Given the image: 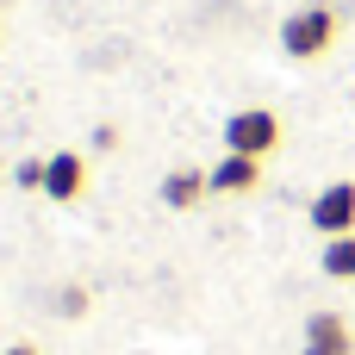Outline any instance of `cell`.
Returning <instances> with one entry per match:
<instances>
[{
    "label": "cell",
    "instance_id": "obj_1",
    "mask_svg": "<svg viewBox=\"0 0 355 355\" xmlns=\"http://www.w3.org/2000/svg\"><path fill=\"white\" fill-rule=\"evenodd\" d=\"M331 44H337V12H331V6H300V12H287V25H281V50H287V56L312 62V56H324Z\"/></svg>",
    "mask_w": 355,
    "mask_h": 355
},
{
    "label": "cell",
    "instance_id": "obj_2",
    "mask_svg": "<svg viewBox=\"0 0 355 355\" xmlns=\"http://www.w3.org/2000/svg\"><path fill=\"white\" fill-rule=\"evenodd\" d=\"M225 150L262 162L268 150H281V119H275L268 106H243V112H231V119H225Z\"/></svg>",
    "mask_w": 355,
    "mask_h": 355
},
{
    "label": "cell",
    "instance_id": "obj_3",
    "mask_svg": "<svg viewBox=\"0 0 355 355\" xmlns=\"http://www.w3.org/2000/svg\"><path fill=\"white\" fill-rule=\"evenodd\" d=\"M312 231L318 237H355V181H331L318 200H312Z\"/></svg>",
    "mask_w": 355,
    "mask_h": 355
},
{
    "label": "cell",
    "instance_id": "obj_4",
    "mask_svg": "<svg viewBox=\"0 0 355 355\" xmlns=\"http://www.w3.org/2000/svg\"><path fill=\"white\" fill-rule=\"evenodd\" d=\"M81 193H87V156H81V150L44 156V200L69 206V200H81Z\"/></svg>",
    "mask_w": 355,
    "mask_h": 355
},
{
    "label": "cell",
    "instance_id": "obj_5",
    "mask_svg": "<svg viewBox=\"0 0 355 355\" xmlns=\"http://www.w3.org/2000/svg\"><path fill=\"white\" fill-rule=\"evenodd\" d=\"M306 355H355V331L337 312H312L306 318Z\"/></svg>",
    "mask_w": 355,
    "mask_h": 355
},
{
    "label": "cell",
    "instance_id": "obj_6",
    "mask_svg": "<svg viewBox=\"0 0 355 355\" xmlns=\"http://www.w3.org/2000/svg\"><path fill=\"white\" fill-rule=\"evenodd\" d=\"M206 181H212V193H256V187H262V162H256V156L225 150V162H218V168H206Z\"/></svg>",
    "mask_w": 355,
    "mask_h": 355
},
{
    "label": "cell",
    "instance_id": "obj_7",
    "mask_svg": "<svg viewBox=\"0 0 355 355\" xmlns=\"http://www.w3.org/2000/svg\"><path fill=\"white\" fill-rule=\"evenodd\" d=\"M206 193H212V181H206L200 168H168V175H162V206H175V212L200 206Z\"/></svg>",
    "mask_w": 355,
    "mask_h": 355
},
{
    "label": "cell",
    "instance_id": "obj_8",
    "mask_svg": "<svg viewBox=\"0 0 355 355\" xmlns=\"http://www.w3.org/2000/svg\"><path fill=\"white\" fill-rule=\"evenodd\" d=\"M331 281H355V237H324V262H318Z\"/></svg>",
    "mask_w": 355,
    "mask_h": 355
},
{
    "label": "cell",
    "instance_id": "obj_9",
    "mask_svg": "<svg viewBox=\"0 0 355 355\" xmlns=\"http://www.w3.org/2000/svg\"><path fill=\"white\" fill-rule=\"evenodd\" d=\"M19 187H25V193H31V187L44 193V156H25V162H19Z\"/></svg>",
    "mask_w": 355,
    "mask_h": 355
},
{
    "label": "cell",
    "instance_id": "obj_10",
    "mask_svg": "<svg viewBox=\"0 0 355 355\" xmlns=\"http://www.w3.org/2000/svg\"><path fill=\"white\" fill-rule=\"evenodd\" d=\"M56 306H62V318H81V312H87V293H81V287H62Z\"/></svg>",
    "mask_w": 355,
    "mask_h": 355
},
{
    "label": "cell",
    "instance_id": "obj_11",
    "mask_svg": "<svg viewBox=\"0 0 355 355\" xmlns=\"http://www.w3.org/2000/svg\"><path fill=\"white\" fill-rule=\"evenodd\" d=\"M0 355H37V343H12V349H0Z\"/></svg>",
    "mask_w": 355,
    "mask_h": 355
}]
</instances>
